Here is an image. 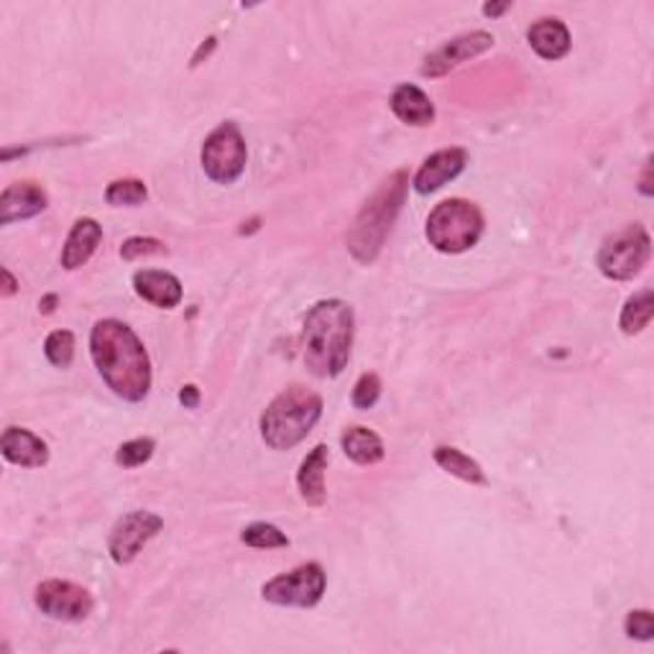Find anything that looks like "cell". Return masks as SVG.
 <instances>
[{"mask_svg":"<svg viewBox=\"0 0 654 654\" xmlns=\"http://www.w3.org/2000/svg\"><path fill=\"white\" fill-rule=\"evenodd\" d=\"M44 356L57 369H69L75 361V335L69 330H54L46 335Z\"/></svg>","mask_w":654,"mask_h":654,"instance_id":"obj_25","label":"cell"},{"mask_svg":"<svg viewBox=\"0 0 654 654\" xmlns=\"http://www.w3.org/2000/svg\"><path fill=\"white\" fill-rule=\"evenodd\" d=\"M215 46H217V38H215V36H207L205 42H202V44L198 46V52H194V57H192V67H200V65H202V59H207L210 54H213Z\"/></svg>","mask_w":654,"mask_h":654,"instance_id":"obj_31","label":"cell"},{"mask_svg":"<svg viewBox=\"0 0 654 654\" xmlns=\"http://www.w3.org/2000/svg\"><path fill=\"white\" fill-rule=\"evenodd\" d=\"M640 192L644 194V198H652V159H647V164H644V174H642Z\"/></svg>","mask_w":654,"mask_h":654,"instance_id":"obj_32","label":"cell"},{"mask_svg":"<svg viewBox=\"0 0 654 654\" xmlns=\"http://www.w3.org/2000/svg\"><path fill=\"white\" fill-rule=\"evenodd\" d=\"M146 198H149V190L142 179H115L105 190L108 205L113 207H138L144 205Z\"/></svg>","mask_w":654,"mask_h":654,"instance_id":"obj_24","label":"cell"},{"mask_svg":"<svg viewBox=\"0 0 654 654\" xmlns=\"http://www.w3.org/2000/svg\"><path fill=\"white\" fill-rule=\"evenodd\" d=\"M490 46H494V36H490L488 31H469V34L450 38V42L438 46L432 54H427L419 72H422L427 80H440L450 69L461 67L463 61L488 52Z\"/></svg>","mask_w":654,"mask_h":654,"instance_id":"obj_11","label":"cell"},{"mask_svg":"<svg viewBox=\"0 0 654 654\" xmlns=\"http://www.w3.org/2000/svg\"><path fill=\"white\" fill-rule=\"evenodd\" d=\"M179 402H182L187 409H198V404H200V388L194 386V384L182 386V392H179Z\"/></svg>","mask_w":654,"mask_h":654,"instance_id":"obj_30","label":"cell"},{"mask_svg":"<svg viewBox=\"0 0 654 654\" xmlns=\"http://www.w3.org/2000/svg\"><path fill=\"white\" fill-rule=\"evenodd\" d=\"M323 417V396L294 384L274 396L261 415V438L271 450H292L315 430Z\"/></svg>","mask_w":654,"mask_h":654,"instance_id":"obj_4","label":"cell"},{"mask_svg":"<svg viewBox=\"0 0 654 654\" xmlns=\"http://www.w3.org/2000/svg\"><path fill=\"white\" fill-rule=\"evenodd\" d=\"M511 8L509 0H504V3H486L484 5V15H488V19H498V15L506 13Z\"/></svg>","mask_w":654,"mask_h":654,"instance_id":"obj_33","label":"cell"},{"mask_svg":"<svg viewBox=\"0 0 654 654\" xmlns=\"http://www.w3.org/2000/svg\"><path fill=\"white\" fill-rule=\"evenodd\" d=\"M427 240L440 253H463L484 236V213L469 200H442L427 217Z\"/></svg>","mask_w":654,"mask_h":654,"instance_id":"obj_5","label":"cell"},{"mask_svg":"<svg viewBox=\"0 0 654 654\" xmlns=\"http://www.w3.org/2000/svg\"><path fill=\"white\" fill-rule=\"evenodd\" d=\"M200 161L205 174L213 179L215 184H233L244 174L248 149L246 138L240 134L236 123L225 121L205 138L200 151Z\"/></svg>","mask_w":654,"mask_h":654,"instance_id":"obj_7","label":"cell"},{"mask_svg":"<svg viewBox=\"0 0 654 654\" xmlns=\"http://www.w3.org/2000/svg\"><path fill=\"white\" fill-rule=\"evenodd\" d=\"M409 192V174L404 169L388 174L384 182L379 184V190L365 200L361 213L356 215L353 225H350L346 244L350 256L363 267H369L379 259L381 248H384L388 233H392L396 217L402 213L404 200Z\"/></svg>","mask_w":654,"mask_h":654,"instance_id":"obj_3","label":"cell"},{"mask_svg":"<svg viewBox=\"0 0 654 654\" xmlns=\"http://www.w3.org/2000/svg\"><path fill=\"white\" fill-rule=\"evenodd\" d=\"M154 450H157V442H154L151 438L128 440V442H123L119 450H115V463H119L121 469H138V465L151 461Z\"/></svg>","mask_w":654,"mask_h":654,"instance_id":"obj_26","label":"cell"},{"mask_svg":"<svg viewBox=\"0 0 654 654\" xmlns=\"http://www.w3.org/2000/svg\"><path fill=\"white\" fill-rule=\"evenodd\" d=\"M327 588V575L320 563H302L290 573L277 575L263 583V601L274 606H292V609H315L323 601Z\"/></svg>","mask_w":654,"mask_h":654,"instance_id":"obj_8","label":"cell"},{"mask_svg":"<svg viewBox=\"0 0 654 654\" xmlns=\"http://www.w3.org/2000/svg\"><path fill=\"white\" fill-rule=\"evenodd\" d=\"M159 253H167V246H164L157 238L134 236L121 246V256L126 261H136V259H142V256H159Z\"/></svg>","mask_w":654,"mask_h":654,"instance_id":"obj_29","label":"cell"},{"mask_svg":"<svg viewBox=\"0 0 654 654\" xmlns=\"http://www.w3.org/2000/svg\"><path fill=\"white\" fill-rule=\"evenodd\" d=\"M327 463H330V450H327V446H315L307 453L305 461H302L300 471H297L300 496H302V501H305L307 506H313V509H320V506H325Z\"/></svg>","mask_w":654,"mask_h":654,"instance_id":"obj_18","label":"cell"},{"mask_svg":"<svg viewBox=\"0 0 654 654\" xmlns=\"http://www.w3.org/2000/svg\"><path fill=\"white\" fill-rule=\"evenodd\" d=\"M54 305H57V294H49V297H44L42 302H38V309H42L44 315H52Z\"/></svg>","mask_w":654,"mask_h":654,"instance_id":"obj_35","label":"cell"},{"mask_svg":"<svg viewBox=\"0 0 654 654\" xmlns=\"http://www.w3.org/2000/svg\"><path fill=\"white\" fill-rule=\"evenodd\" d=\"M34 601L44 617L54 621H69V624L84 621L92 613V609H95V601H92L88 590L69 580L38 583Z\"/></svg>","mask_w":654,"mask_h":654,"instance_id":"obj_10","label":"cell"},{"mask_svg":"<svg viewBox=\"0 0 654 654\" xmlns=\"http://www.w3.org/2000/svg\"><path fill=\"white\" fill-rule=\"evenodd\" d=\"M624 632L629 640H640V642H650L654 636V617L650 609H634L627 613L624 621Z\"/></svg>","mask_w":654,"mask_h":654,"instance_id":"obj_28","label":"cell"},{"mask_svg":"<svg viewBox=\"0 0 654 654\" xmlns=\"http://www.w3.org/2000/svg\"><path fill=\"white\" fill-rule=\"evenodd\" d=\"M100 240H103V225L95 217H80V221H75L72 230H69L65 240V248H61V267L67 271L82 269L92 259V253L98 251Z\"/></svg>","mask_w":654,"mask_h":654,"instance_id":"obj_15","label":"cell"},{"mask_svg":"<svg viewBox=\"0 0 654 654\" xmlns=\"http://www.w3.org/2000/svg\"><path fill=\"white\" fill-rule=\"evenodd\" d=\"M353 307L342 300H323L309 309L302 330V358L317 379H335L346 371L353 348Z\"/></svg>","mask_w":654,"mask_h":654,"instance_id":"obj_2","label":"cell"},{"mask_svg":"<svg viewBox=\"0 0 654 654\" xmlns=\"http://www.w3.org/2000/svg\"><path fill=\"white\" fill-rule=\"evenodd\" d=\"M652 256V238L642 223H632L604 240L598 251V269L613 282H629L647 267Z\"/></svg>","mask_w":654,"mask_h":654,"instance_id":"obj_6","label":"cell"},{"mask_svg":"<svg viewBox=\"0 0 654 654\" xmlns=\"http://www.w3.org/2000/svg\"><path fill=\"white\" fill-rule=\"evenodd\" d=\"M90 356L108 388L138 404L151 392V361L138 335L121 320H100L90 332Z\"/></svg>","mask_w":654,"mask_h":654,"instance_id":"obj_1","label":"cell"},{"mask_svg":"<svg viewBox=\"0 0 654 654\" xmlns=\"http://www.w3.org/2000/svg\"><path fill=\"white\" fill-rule=\"evenodd\" d=\"M0 450L8 463L21 469H42L49 463V446L26 427H8L0 438Z\"/></svg>","mask_w":654,"mask_h":654,"instance_id":"obj_14","label":"cell"},{"mask_svg":"<svg viewBox=\"0 0 654 654\" xmlns=\"http://www.w3.org/2000/svg\"><path fill=\"white\" fill-rule=\"evenodd\" d=\"M46 205H49V198L42 187L34 182H15L0 194V223L11 225L15 221H29V217L44 213Z\"/></svg>","mask_w":654,"mask_h":654,"instance_id":"obj_13","label":"cell"},{"mask_svg":"<svg viewBox=\"0 0 654 654\" xmlns=\"http://www.w3.org/2000/svg\"><path fill=\"white\" fill-rule=\"evenodd\" d=\"M652 315H654V294L652 290H642L632 294V297L627 300L624 309H621V317H619V327L624 335H640L644 327L652 323Z\"/></svg>","mask_w":654,"mask_h":654,"instance_id":"obj_22","label":"cell"},{"mask_svg":"<svg viewBox=\"0 0 654 654\" xmlns=\"http://www.w3.org/2000/svg\"><path fill=\"white\" fill-rule=\"evenodd\" d=\"M340 446L346 458H350L356 465H376L384 461L386 455L384 440H381L373 430H369V427H361V425L348 427V430L342 432Z\"/></svg>","mask_w":654,"mask_h":654,"instance_id":"obj_20","label":"cell"},{"mask_svg":"<svg viewBox=\"0 0 654 654\" xmlns=\"http://www.w3.org/2000/svg\"><path fill=\"white\" fill-rule=\"evenodd\" d=\"M15 290H19V282H15L11 271L3 269V297H13Z\"/></svg>","mask_w":654,"mask_h":654,"instance_id":"obj_34","label":"cell"},{"mask_svg":"<svg viewBox=\"0 0 654 654\" xmlns=\"http://www.w3.org/2000/svg\"><path fill=\"white\" fill-rule=\"evenodd\" d=\"M134 290L142 300L159 309H174L182 302V282L169 271L144 269L134 274Z\"/></svg>","mask_w":654,"mask_h":654,"instance_id":"obj_16","label":"cell"},{"mask_svg":"<svg viewBox=\"0 0 654 654\" xmlns=\"http://www.w3.org/2000/svg\"><path fill=\"white\" fill-rule=\"evenodd\" d=\"M527 42L542 59L557 61L571 52V31L560 19H540L529 26Z\"/></svg>","mask_w":654,"mask_h":654,"instance_id":"obj_19","label":"cell"},{"mask_svg":"<svg viewBox=\"0 0 654 654\" xmlns=\"http://www.w3.org/2000/svg\"><path fill=\"white\" fill-rule=\"evenodd\" d=\"M379 396H381V379L376 373H363L353 386V407L356 409L376 407Z\"/></svg>","mask_w":654,"mask_h":654,"instance_id":"obj_27","label":"cell"},{"mask_svg":"<svg viewBox=\"0 0 654 654\" xmlns=\"http://www.w3.org/2000/svg\"><path fill=\"white\" fill-rule=\"evenodd\" d=\"M240 542L256 550L290 548V537H286L279 527L269 525V521H253V525H248L244 532H240Z\"/></svg>","mask_w":654,"mask_h":654,"instance_id":"obj_23","label":"cell"},{"mask_svg":"<svg viewBox=\"0 0 654 654\" xmlns=\"http://www.w3.org/2000/svg\"><path fill=\"white\" fill-rule=\"evenodd\" d=\"M388 105H392V113L396 115V119H399L402 123H407V126L427 128L435 123L432 100L427 98L425 90H419L417 84H409V82L396 84Z\"/></svg>","mask_w":654,"mask_h":654,"instance_id":"obj_17","label":"cell"},{"mask_svg":"<svg viewBox=\"0 0 654 654\" xmlns=\"http://www.w3.org/2000/svg\"><path fill=\"white\" fill-rule=\"evenodd\" d=\"M432 458L442 471L450 473V476L465 481V484H471V486H486L488 484L486 471L481 469V463L473 461L471 455H465L463 450L450 448V446H440V448H435Z\"/></svg>","mask_w":654,"mask_h":654,"instance_id":"obj_21","label":"cell"},{"mask_svg":"<svg viewBox=\"0 0 654 654\" xmlns=\"http://www.w3.org/2000/svg\"><path fill=\"white\" fill-rule=\"evenodd\" d=\"M465 164H469V151L465 149L435 151L432 157H427L422 161V167H419L415 179H411V184H415V190L419 194H432L438 192L440 187L453 182V179L465 169Z\"/></svg>","mask_w":654,"mask_h":654,"instance_id":"obj_12","label":"cell"},{"mask_svg":"<svg viewBox=\"0 0 654 654\" xmlns=\"http://www.w3.org/2000/svg\"><path fill=\"white\" fill-rule=\"evenodd\" d=\"M164 529V519L159 514L136 509L128 511L126 517L115 521L111 529V537H108V552H111V560L115 565H131L138 557L146 544H149L154 537H157Z\"/></svg>","mask_w":654,"mask_h":654,"instance_id":"obj_9","label":"cell"}]
</instances>
